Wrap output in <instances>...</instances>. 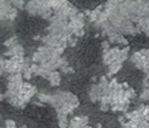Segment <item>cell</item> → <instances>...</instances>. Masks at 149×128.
Returning <instances> with one entry per match:
<instances>
[{"instance_id":"cell-3","label":"cell","mask_w":149,"mask_h":128,"mask_svg":"<svg viewBox=\"0 0 149 128\" xmlns=\"http://www.w3.org/2000/svg\"><path fill=\"white\" fill-rule=\"evenodd\" d=\"M102 61L109 70V75H114L119 72L123 63L129 59V48H118V46H110L109 41H104L102 44Z\"/></svg>"},{"instance_id":"cell-2","label":"cell","mask_w":149,"mask_h":128,"mask_svg":"<svg viewBox=\"0 0 149 128\" xmlns=\"http://www.w3.org/2000/svg\"><path fill=\"white\" fill-rule=\"evenodd\" d=\"M103 12L106 14L107 19L110 20L115 32H118L122 36H133L138 33L136 25L129 20L127 18L122 15L118 10V1H107L103 4Z\"/></svg>"},{"instance_id":"cell-19","label":"cell","mask_w":149,"mask_h":128,"mask_svg":"<svg viewBox=\"0 0 149 128\" xmlns=\"http://www.w3.org/2000/svg\"><path fill=\"white\" fill-rule=\"evenodd\" d=\"M20 128H26V127H20Z\"/></svg>"},{"instance_id":"cell-1","label":"cell","mask_w":149,"mask_h":128,"mask_svg":"<svg viewBox=\"0 0 149 128\" xmlns=\"http://www.w3.org/2000/svg\"><path fill=\"white\" fill-rule=\"evenodd\" d=\"M136 96V91L126 83H119L117 79H107L102 76L88 90V97L92 102L99 104L102 110L125 112Z\"/></svg>"},{"instance_id":"cell-18","label":"cell","mask_w":149,"mask_h":128,"mask_svg":"<svg viewBox=\"0 0 149 128\" xmlns=\"http://www.w3.org/2000/svg\"><path fill=\"white\" fill-rule=\"evenodd\" d=\"M1 74H3V72H1V71H0V76H1Z\"/></svg>"},{"instance_id":"cell-15","label":"cell","mask_w":149,"mask_h":128,"mask_svg":"<svg viewBox=\"0 0 149 128\" xmlns=\"http://www.w3.org/2000/svg\"><path fill=\"white\" fill-rule=\"evenodd\" d=\"M4 127H6V128H16V123L14 120H6Z\"/></svg>"},{"instance_id":"cell-4","label":"cell","mask_w":149,"mask_h":128,"mask_svg":"<svg viewBox=\"0 0 149 128\" xmlns=\"http://www.w3.org/2000/svg\"><path fill=\"white\" fill-rule=\"evenodd\" d=\"M49 104L56 109L57 117H68L79 106V98L71 91H56L50 96Z\"/></svg>"},{"instance_id":"cell-16","label":"cell","mask_w":149,"mask_h":128,"mask_svg":"<svg viewBox=\"0 0 149 128\" xmlns=\"http://www.w3.org/2000/svg\"><path fill=\"white\" fill-rule=\"evenodd\" d=\"M3 98H6V96H4V94H0V100H3Z\"/></svg>"},{"instance_id":"cell-12","label":"cell","mask_w":149,"mask_h":128,"mask_svg":"<svg viewBox=\"0 0 149 128\" xmlns=\"http://www.w3.org/2000/svg\"><path fill=\"white\" fill-rule=\"evenodd\" d=\"M18 15V10L12 6L11 1L0 0V20H12Z\"/></svg>"},{"instance_id":"cell-5","label":"cell","mask_w":149,"mask_h":128,"mask_svg":"<svg viewBox=\"0 0 149 128\" xmlns=\"http://www.w3.org/2000/svg\"><path fill=\"white\" fill-rule=\"evenodd\" d=\"M125 128H149V106L140 105L119 119Z\"/></svg>"},{"instance_id":"cell-6","label":"cell","mask_w":149,"mask_h":128,"mask_svg":"<svg viewBox=\"0 0 149 128\" xmlns=\"http://www.w3.org/2000/svg\"><path fill=\"white\" fill-rule=\"evenodd\" d=\"M36 94H37V89L29 82H24L23 86L14 93H10V94L4 93V96L8 100V102L12 106H15V108H23L27 102H30L33 100V97Z\"/></svg>"},{"instance_id":"cell-11","label":"cell","mask_w":149,"mask_h":128,"mask_svg":"<svg viewBox=\"0 0 149 128\" xmlns=\"http://www.w3.org/2000/svg\"><path fill=\"white\" fill-rule=\"evenodd\" d=\"M6 46H8V51L6 53V57H23L24 56V48L22 44H19V41L16 37H11L10 40L4 42Z\"/></svg>"},{"instance_id":"cell-8","label":"cell","mask_w":149,"mask_h":128,"mask_svg":"<svg viewBox=\"0 0 149 128\" xmlns=\"http://www.w3.org/2000/svg\"><path fill=\"white\" fill-rule=\"evenodd\" d=\"M24 10H26L30 15L39 16V18L49 19V20L54 15V11H53V8H52L50 1H46V0H39V1L38 0H33V1H27Z\"/></svg>"},{"instance_id":"cell-13","label":"cell","mask_w":149,"mask_h":128,"mask_svg":"<svg viewBox=\"0 0 149 128\" xmlns=\"http://www.w3.org/2000/svg\"><path fill=\"white\" fill-rule=\"evenodd\" d=\"M90 127V120L87 116H74L69 120L68 128H87Z\"/></svg>"},{"instance_id":"cell-9","label":"cell","mask_w":149,"mask_h":128,"mask_svg":"<svg viewBox=\"0 0 149 128\" xmlns=\"http://www.w3.org/2000/svg\"><path fill=\"white\" fill-rule=\"evenodd\" d=\"M129 60L134 67L138 68L140 71H142L145 75L149 74V48L134 52L129 57Z\"/></svg>"},{"instance_id":"cell-14","label":"cell","mask_w":149,"mask_h":128,"mask_svg":"<svg viewBox=\"0 0 149 128\" xmlns=\"http://www.w3.org/2000/svg\"><path fill=\"white\" fill-rule=\"evenodd\" d=\"M47 80H49V83H50L53 87L58 86V84L61 83V72H60V71H53V72H50V75H49Z\"/></svg>"},{"instance_id":"cell-10","label":"cell","mask_w":149,"mask_h":128,"mask_svg":"<svg viewBox=\"0 0 149 128\" xmlns=\"http://www.w3.org/2000/svg\"><path fill=\"white\" fill-rule=\"evenodd\" d=\"M84 26H86V15L83 12H77L69 20V27L73 33L74 38H79V37H81L84 34Z\"/></svg>"},{"instance_id":"cell-17","label":"cell","mask_w":149,"mask_h":128,"mask_svg":"<svg viewBox=\"0 0 149 128\" xmlns=\"http://www.w3.org/2000/svg\"><path fill=\"white\" fill-rule=\"evenodd\" d=\"M87 128H102V127H99V125H98V127H91V125H90V127H87Z\"/></svg>"},{"instance_id":"cell-7","label":"cell","mask_w":149,"mask_h":128,"mask_svg":"<svg viewBox=\"0 0 149 128\" xmlns=\"http://www.w3.org/2000/svg\"><path fill=\"white\" fill-rule=\"evenodd\" d=\"M33 64L31 60L26 57H1L0 59V71L7 72L10 75L15 74H23L30 65Z\"/></svg>"},{"instance_id":"cell-20","label":"cell","mask_w":149,"mask_h":128,"mask_svg":"<svg viewBox=\"0 0 149 128\" xmlns=\"http://www.w3.org/2000/svg\"><path fill=\"white\" fill-rule=\"evenodd\" d=\"M4 128H6V127H4Z\"/></svg>"}]
</instances>
